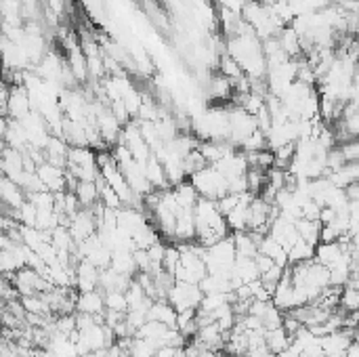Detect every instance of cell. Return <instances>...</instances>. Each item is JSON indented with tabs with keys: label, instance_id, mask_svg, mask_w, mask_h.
I'll use <instances>...</instances> for the list:
<instances>
[{
	"label": "cell",
	"instance_id": "obj_16",
	"mask_svg": "<svg viewBox=\"0 0 359 357\" xmlns=\"http://www.w3.org/2000/svg\"><path fill=\"white\" fill-rule=\"evenodd\" d=\"M145 175H147V179L152 181L154 189H168V187H173L170 181H168V175H166V170H164V164H162L156 156H152V158L145 162Z\"/></svg>",
	"mask_w": 359,
	"mask_h": 357
},
{
	"label": "cell",
	"instance_id": "obj_21",
	"mask_svg": "<svg viewBox=\"0 0 359 357\" xmlns=\"http://www.w3.org/2000/svg\"><path fill=\"white\" fill-rule=\"evenodd\" d=\"M105 294V309L115 313H127L129 311V299L127 292H103Z\"/></svg>",
	"mask_w": 359,
	"mask_h": 357
},
{
	"label": "cell",
	"instance_id": "obj_13",
	"mask_svg": "<svg viewBox=\"0 0 359 357\" xmlns=\"http://www.w3.org/2000/svg\"><path fill=\"white\" fill-rule=\"evenodd\" d=\"M109 267H111L113 271H118V273L129 276V278H135V276L139 273L133 251H115L113 257H111V265H109Z\"/></svg>",
	"mask_w": 359,
	"mask_h": 357
},
{
	"label": "cell",
	"instance_id": "obj_12",
	"mask_svg": "<svg viewBox=\"0 0 359 357\" xmlns=\"http://www.w3.org/2000/svg\"><path fill=\"white\" fill-rule=\"evenodd\" d=\"M259 253L265 255V257H269V259H273L280 267H288V265H290L288 251H286L278 240H273V237H271L269 233L259 242Z\"/></svg>",
	"mask_w": 359,
	"mask_h": 357
},
{
	"label": "cell",
	"instance_id": "obj_8",
	"mask_svg": "<svg viewBox=\"0 0 359 357\" xmlns=\"http://www.w3.org/2000/svg\"><path fill=\"white\" fill-rule=\"evenodd\" d=\"M269 235L273 237V240H278L286 251H290L298 240H301V235H298V229H296V223L278 214L269 227Z\"/></svg>",
	"mask_w": 359,
	"mask_h": 357
},
{
	"label": "cell",
	"instance_id": "obj_7",
	"mask_svg": "<svg viewBox=\"0 0 359 357\" xmlns=\"http://www.w3.org/2000/svg\"><path fill=\"white\" fill-rule=\"evenodd\" d=\"M38 177H40L45 189H49L53 193L67 191V168L57 166L53 162H45L38 166Z\"/></svg>",
	"mask_w": 359,
	"mask_h": 357
},
{
	"label": "cell",
	"instance_id": "obj_6",
	"mask_svg": "<svg viewBox=\"0 0 359 357\" xmlns=\"http://www.w3.org/2000/svg\"><path fill=\"white\" fill-rule=\"evenodd\" d=\"M67 227L74 235V240L80 244L86 240V237H90L99 231V221H97V214L93 212V208H82L78 214H74L70 219Z\"/></svg>",
	"mask_w": 359,
	"mask_h": 357
},
{
	"label": "cell",
	"instance_id": "obj_11",
	"mask_svg": "<svg viewBox=\"0 0 359 357\" xmlns=\"http://www.w3.org/2000/svg\"><path fill=\"white\" fill-rule=\"evenodd\" d=\"M0 193H3V202H5V208L9 212L19 210L24 206V202L28 200V193L15 181H11L9 177H3V183H0Z\"/></svg>",
	"mask_w": 359,
	"mask_h": 357
},
{
	"label": "cell",
	"instance_id": "obj_17",
	"mask_svg": "<svg viewBox=\"0 0 359 357\" xmlns=\"http://www.w3.org/2000/svg\"><path fill=\"white\" fill-rule=\"evenodd\" d=\"M74 193H76V198L80 200L82 208H93L95 204L101 202V193H99L97 181H78Z\"/></svg>",
	"mask_w": 359,
	"mask_h": 357
},
{
	"label": "cell",
	"instance_id": "obj_1",
	"mask_svg": "<svg viewBox=\"0 0 359 357\" xmlns=\"http://www.w3.org/2000/svg\"><path fill=\"white\" fill-rule=\"evenodd\" d=\"M193 214H196L198 242L202 246H212V244H216V242H221L231 235L227 219H225L223 210L218 208L216 200H208V198L200 196V200L193 208Z\"/></svg>",
	"mask_w": 359,
	"mask_h": 357
},
{
	"label": "cell",
	"instance_id": "obj_18",
	"mask_svg": "<svg viewBox=\"0 0 359 357\" xmlns=\"http://www.w3.org/2000/svg\"><path fill=\"white\" fill-rule=\"evenodd\" d=\"M265 338H267V347H269L276 355H280L282 351H286V349L292 344V340H294V336H292L284 326L273 328V330H267V332H265Z\"/></svg>",
	"mask_w": 359,
	"mask_h": 357
},
{
	"label": "cell",
	"instance_id": "obj_15",
	"mask_svg": "<svg viewBox=\"0 0 359 357\" xmlns=\"http://www.w3.org/2000/svg\"><path fill=\"white\" fill-rule=\"evenodd\" d=\"M150 319L162 322L168 328H177V319H179V311L168 303V301H154L152 309H150Z\"/></svg>",
	"mask_w": 359,
	"mask_h": 357
},
{
	"label": "cell",
	"instance_id": "obj_2",
	"mask_svg": "<svg viewBox=\"0 0 359 357\" xmlns=\"http://www.w3.org/2000/svg\"><path fill=\"white\" fill-rule=\"evenodd\" d=\"M235 259H237V251H235L233 235L225 237V240H221V242H216L212 246H206V253H204L208 273L225 278V280H231Z\"/></svg>",
	"mask_w": 359,
	"mask_h": 357
},
{
	"label": "cell",
	"instance_id": "obj_19",
	"mask_svg": "<svg viewBox=\"0 0 359 357\" xmlns=\"http://www.w3.org/2000/svg\"><path fill=\"white\" fill-rule=\"evenodd\" d=\"M296 229H298V235L305 242H309L313 246H317L321 242V223L319 221L301 219V221H296Z\"/></svg>",
	"mask_w": 359,
	"mask_h": 357
},
{
	"label": "cell",
	"instance_id": "obj_24",
	"mask_svg": "<svg viewBox=\"0 0 359 357\" xmlns=\"http://www.w3.org/2000/svg\"><path fill=\"white\" fill-rule=\"evenodd\" d=\"M221 357H246V355H237V353H221Z\"/></svg>",
	"mask_w": 359,
	"mask_h": 357
},
{
	"label": "cell",
	"instance_id": "obj_22",
	"mask_svg": "<svg viewBox=\"0 0 359 357\" xmlns=\"http://www.w3.org/2000/svg\"><path fill=\"white\" fill-rule=\"evenodd\" d=\"M340 309L346 311V313L359 311V290H357V288H351V286H344V288H342Z\"/></svg>",
	"mask_w": 359,
	"mask_h": 357
},
{
	"label": "cell",
	"instance_id": "obj_3",
	"mask_svg": "<svg viewBox=\"0 0 359 357\" xmlns=\"http://www.w3.org/2000/svg\"><path fill=\"white\" fill-rule=\"evenodd\" d=\"M189 183L196 187V191L202 198H208V200H221L223 196L229 193L227 177L214 166H206V168L198 170L196 175L189 177Z\"/></svg>",
	"mask_w": 359,
	"mask_h": 357
},
{
	"label": "cell",
	"instance_id": "obj_4",
	"mask_svg": "<svg viewBox=\"0 0 359 357\" xmlns=\"http://www.w3.org/2000/svg\"><path fill=\"white\" fill-rule=\"evenodd\" d=\"M204 299V292L200 284H187V282H175L173 288L168 290V303L177 311H187V309H198Z\"/></svg>",
	"mask_w": 359,
	"mask_h": 357
},
{
	"label": "cell",
	"instance_id": "obj_5",
	"mask_svg": "<svg viewBox=\"0 0 359 357\" xmlns=\"http://www.w3.org/2000/svg\"><path fill=\"white\" fill-rule=\"evenodd\" d=\"M353 340H355V330L353 328H340L336 332L321 336V349L328 357H346Z\"/></svg>",
	"mask_w": 359,
	"mask_h": 357
},
{
	"label": "cell",
	"instance_id": "obj_9",
	"mask_svg": "<svg viewBox=\"0 0 359 357\" xmlns=\"http://www.w3.org/2000/svg\"><path fill=\"white\" fill-rule=\"evenodd\" d=\"M105 294L101 290H88L78 294V305L76 313L93 315V317H103L105 315Z\"/></svg>",
	"mask_w": 359,
	"mask_h": 357
},
{
	"label": "cell",
	"instance_id": "obj_14",
	"mask_svg": "<svg viewBox=\"0 0 359 357\" xmlns=\"http://www.w3.org/2000/svg\"><path fill=\"white\" fill-rule=\"evenodd\" d=\"M173 196H175V200H177V204H179L181 210H193L196 204H198V200H200V193L189 183V179L183 181V183H179V185H175L173 187Z\"/></svg>",
	"mask_w": 359,
	"mask_h": 357
},
{
	"label": "cell",
	"instance_id": "obj_10",
	"mask_svg": "<svg viewBox=\"0 0 359 357\" xmlns=\"http://www.w3.org/2000/svg\"><path fill=\"white\" fill-rule=\"evenodd\" d=\"M99 273H101L99 267H95L86 259H80L78 265H76V288L80 292L99 290Z\"/></svg>",
	"mask_w": 359,
	"mask_h": 357
},
{
	"label": "cell",
	"instance_id": "obj_20",
	"mask_svg": "<svg viewBox=\"0 0 359 357\" xmlns=\"http://www.w3.org/2000/svg\"><path fill=\"white\" fill-rule=\"evenodd\" d=\"M315 248H317V246H313V244L305 242L303 237H301V240H298V242L288 251L290 265H296V263H305V261L315 259Z\"/></svg>",
	"mask_w": 359,
	"mask_h": 357
},
{
	"label": "cell",
	"instance_id": "obj_23",
	"mask_svg": "<svg viewBox=\"0 0 359 357\" xmlns=\"http://www.w3.org/2000/svg\"><path fill=\"white\" fill-rule=\"evenodd\" d=\"M353 82L359 84V59L355 61V76H353Z\"/></svg>",
	"mask_w": 359,
	"mask_h": 357
}]
</instances>
